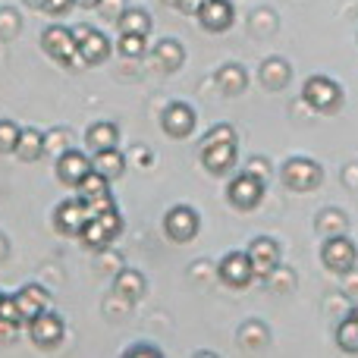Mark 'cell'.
I'll use <instances>...</instances> for the list:
<instances>
[{"mask_svg": "<svg viewBox=\"0 0 358 358\" xmlns=\"http://www.w3.org/2000/svg\"><path fill=\"white\" fill-rule=\"evenodd\" d=\"M264 179L252 176V173H236L233 179H229L227 185V201L233 204L236 210H255L261 201H264Z\"/></svg>", "mask_w": 358, "mask_h": 358, "instance_id": "277c9868", "label": "cell"}, {"mask_svg": "<svg viewBox=\"0 0 358 358\" xmlns=\"http://www.w3.org/2000/svg\"><path fill=\"white\" fill-rule=\"evenodd\" d=\"M214 82L223 94L236 98V94H242L248 88V73H245L242 63H223V66L214 73Z\"/></svg>", "mask_w": 358, "mask_h": 358, "instance_id": "e0dca14e", "label": "cell"}, {"mask_svg": "<svg viewBox=\"0 0 358 358\" xmlns=\"http://www.w3.org/2000/svg\"><path fill=\"white\" fill-rule=\"evenodd\" d=\"M321 261L330 273H346L349 267L358 264V245L349 239V233L327 236L321 245Z\"/></svg>", "mask_w": 358, "mask_h": 358, "instance_id": "5b68a950", "label": "cell"}, {"mask_svg": "<svg viewBox=\"0 0 358 358\" xmlns=\"http://www.w3.org/2000/svg\"><path fill=\"white\" fill-rule=\"evenodd\" d=\"M296 283H299L296 271H292L289 264H283V261H280V264L264 277V286L267 289H273V292H292L296 289Z\"/></svg>", "mask_w": 358, "mask_h": 358, "instance_id": "83f0119b", "label": "cell"}, {"mask_svg": "<svg viewBox=\"0 0 358 358\" xmlns=\"http://www.w3.org/2000/svg\"><path fill=\"white\" fill-rule=\"evenodd\" d=\"M217 277H220L229 289H245V286H252V280H258L248 252H227L220 258V264H217Z\"/></svg>", "mask_w": 358, "mask_h": 358, "instance_id": "ba28073f", "label": "cell"}, {"mask_svg": "<svg viewBox=\"0 0 358 358\" xmlns=\"http://www.w3.org/2000/svg\"><path fill=\"white\" fill-rule=\"evenodd\" d=\"M94 217H98L101 227L110 233V239H117V236L123 233V214L117 210V204H113V208H107V210H101V214H94Z\"/></svg>", "mask_w": 358, "mask_h": 358, "instance_id": "d590c367", "label": "cell"}, {"mask_svg": "<svg viewBox=\"0 0 358 358\" xmlns=\"http://www.w3.org/2000/svg\"><path fill=\"white\" fill-rule=\"evenodd\" d=\"M120 264H123V261H120L117 255H110V258L101 255V271H120Z\"/></svg>", "mask_w": 358, "mask_h": 358, "instance_id": "bcb514c9", "label": "cell"}, {"mask_svg": "<svg viewBox=\"0 0 358 358\" xmlns=\"http://www.w3.org/2000/svg\"><path fill=\"white\" fill-rule=\"evenodd\" d=\"M92 170V157H85L82 151H76V148H69V151H63L60 157H57V179L60 182H66V185H79V179Z\"/></svg>", "mask_w": 358, "mask_h": 358, "instance_id": "9a60e30c", "label": "cell"}, {"mask_svg": "<svg viewBox=\"0 0 358 358\" xmlns=\"http://www.w3.org/2000/svg\"><path fill=\"white\" fill-rule=\"evenodd\" d=\"M6 255H10V239H6V236H0V261H3Z\"/></svg>", "mask_w": 358, "mask_h": 358, "instance_id": "681fc988", "label": "cell"}, {"mask_svg": "<svg viewBox=\"0 0 358 358\" xmlns=\"http://www.w3.org/2000/svg\"><path fill=\"white\" fill-rule=\"evenodd\" d=\"M76 189H79V195L85 198V201H92V198H101V195H107V192H110V179L101 176L98 170L92 167L85 176L79 179V185H76Z\"/></svg>", "mask_w": 358, "mask_h": 358, "instance_id": "f1b7e54d", "label": "cell"}, {"mask_svg": "<svg viewBox=\"0 0 358 358\" xmlns=\"http://www.w3.org/2000/svg\"><path fill=\"white\" fill-rule=\"evenodd\" d=\"M167 3H173V0H167Z\"/></svg>", "mask_w": 358, "mask_h": 358, "instance_id": "db71d44e", "label": "cell"}, {"mask_svg": "<svg viewBox=\"0 0 358 358\" xmlns=\"http://www.w3.org/2000/svg\"><path fill=\"white\" fill-rule=\"evenodd\" d=\"M25 6H31V10H44V3H48V0H22Z\"/></svg>", "mask_w": 358, "mask_h": 358, "instance_id": "f907efd6", "label": "cell"}, {"mask_svg": "<svg viewBox=\"0 0 358 358\" xmlns=\"http://www.w3.org/2000/svg\"><path fill=\"white\" fill-rule=\"evenodd\" d=\"M236 19V10L229 0H204V6L198 10V22L204 31H227Z\"/></svg>", "mask_w": 358, "mask_h": 358, "instance_id": "5bb4252c", "label": "cell"}, {"mask_svg": "<svg viewBox=\"0 0 358 358\" xmlns=\"http://www.w3.org/2000/svg\"><path fill=\"white\" fill-rule=\"evenodd\" d=\"M336 346L349 355H358V327L352 317H349V311L340 317V324H336Z\"/></svg>", "mask_w": 358, "mask_h": 358, "instance_id": "f546056e", "label": "cell"}, {"mask_svg": "<svg viewBox=\"0 0 358 358\" xmlns=\"http://www.w3.org/2000/svg\"><path fill=\"white\" fill-rule=\"evenodd\" d=\"M16 330H19V324L3 321V317H0V336H16Z\"/></svg>", "mask_w": 358, "mask_h": 358, "instance_id": "c3c4849f", "label": "cell"}, {"mask_svg": "<svg viewBox=\"0 0 358 358\" xmlns=\"http://www.w3.org/2000/svg\"><path fill=\"white\" fill-rule=\"evenodd\" d=\"M280 179L289 192H315L324 182V167L305 155H292L280 167Z\"/></svg>", "mask_w": 358, "mask_h": 358, "instance_id": "6da1fadb", "label": "cell"}, {"mask_svg": "<svg viewBox=\"0 0 358 358\" xmlns=\"http://www.w3.org/2000/svg\"><path fill=\"white\" fill-rule=\"evenodd\" d=\"M349 317H352L355 327H358V305H352V308H349Z\"/></svg>", "mask_w": 358, "mask_h": 358, "instance_id": "f5cc1de1", "label": "cell"}, {"mask_svg": "<svg viewBox=\"0 0 358 358\" xmlns=\"http://www.w3.org/2000/svg\"><path fill=\"white\" fill-rule=\"evenodd\" d=\"M73 35H76V41H79V60L85 63V66H101V63L110 57L113 48L104 31L92 29V25H76Z\"/></svg>", "mask_w": 358, "mask_h": 358, "instance_id": "52a82bcc", "label": "cell"}, {"mask_svg": "<svg viewBox=\"0 0 358 358\" xmlns=\"http://www.w3.org/2000/svg\"><path fill=\"white\" fill-rule=\"evenodd\" d=\"M302 101L315 113H336L343 107V88L330 76H308L302 85Z\"/></svg>", "mask_w": 358, "mask_h": 358, "instance_id": "7a4b0ae2", "label": "cell"}, {"mask_svg": "<svg viewBox=\"0 0 358 358\" xmlns=\"http://www.w3.org/2000/svg\"><path fill=\"white\" fill-rule=\"evenodd\" d=\"M198 126V113L192 104L185 101H170L161 113V129L167 132L170 138H189Z\"/></svg>", "mask_w": 358, "mask_h": 358, "instance_id": "9c48e42d", "label": "cell"}, {"mask_svg": "<svg viewBox=\"0 0 358 358\" xmlns=\"http://www.w3.org/2000/svg\"><path fill=\"white\" fill-rule=\"evenodd\" d=\"M210 142H236V129H233L229 123H217V126H210V129L204 132L201 145H210Z\"/></svg>", "mask_w": 358, "mask_h": 358, "instance_id": "8d00e7d4", "label": "cell"}, {"mask_svg": "<svg viewBox=\"0 0 358 358\" xmlns=\"http://www.w3.org/2000/svg\"><path fill=\"white\" fill-rule=\"evenodd\" d=\"M315 233L321 236V239H327V236H340V233H349V214L340 208H324L317 210L315 217Z\"/></svg>", "mask_w": 358, "mask_h": 358, "instance_id": "44dd1931", "label": "cell"}, {"mask_svg": "<svg viewBox=\"0 0 358 358\" xmlns=\"http://www.w3.org/2000/svg\"><path fill=\"white\" fill-rule=\"evenodd\" d=\"M145 289H148V283H145L142 271H136V267H120L117 277H113V292L129 299V302H138L145 296Z\"/></svg>", "mask_w": 358, "mask_h": 358, "instance_id": "d6986e66", "label": "cell"}, {"mask_svg": "<svg viewBox=\"0 0 358 358\" xmlns=\"http://www.w3.org/2000/svg\"><path fill=\"white\" fill-rule=\"evenodd\" d=\"M92 220V210H88L85 198H66V201H60L54 208V227L60 229V233L66 236H79L82 227Z\"/></svg>", "mask_w": 358, "mask_h": 358, "instance_id": "8fae6325", "label": "cell"}, {"mask_svg": "<svg viewBox=\"0 0 358 358\" xmlns=\"http://www.w3.org/2000/svg\"><path fill=\"white\" fill-rule=\"evenodd\" d=\"M79 239H82V245L85 248H92V252H104V248H110V233H107L104 227H101V220L98 217H92V220L82 227V233H79Z\"/></svg>", "mask_w": 358, "mask_h": 358, "instance_id": "4316f807", "label": "cell"}, {"mask_svg": "<svg viewBox=\"0 0 358 358\" xmlns=\"http://www.w3.org/2000/svg\"><path fill=\"white\" fill-rule=\"evenodd\" d=\"M155 60L161 69L176 73V69L185 63V48L176 41V38H161V41L155 44Z\"/></svg>", "mask_w": 358, "mask_h": 358, "instance_id": "603a6c76", "label": "cell"}, {"mask_svg": "<svg viewBox=\"0 0 358 358\" xmlns=\"http://www.w3.org/2000/svg\"><path fill=\"white\" fill-rule=\"evenodd\" d=\"M340 182L346 185L349 192H358V161L343 164V170H340Z\"/></svg>", "mask_w": 358, "mask_h": 358, "instance_id": "ab89813d", "label": "cell"}, {"mask_svg": "<svg viewBox=\"0 0 358 358\" xmlns=\"http://www.w3.org/2000/svg\"><path fill=\"white\" fill-rule=\"evenodd\" d=\"M22 31V19L13 6H0V41H13Z\"/></svg>", "mask_w": 358, "mask_h": 358, "instance_id": "836d02e7", "label": "cell"}, {"mask_svg": "<svg viewBox=\"0 0 358 358\" xmlns=\"http://www.w3.org/2000/svg\"><path fill=\"white\" fill-rule=\"evenodd\" d=\"M132 157L138 161V167H151V164H155V155H151L148 148H142V145H136V148H132Z\"/></svg>", "mask_w": 358, "mask_h": 358, "instance_id": "f6af8a7d", "label": "cell"}, {"mask_svg": "<svg viewBox=\"0 0 358 358\" xmlns=\"http://www.w3.org/2000/svg\"><path fill=\"white\" fill-rule=\"evenodd\" d=\"M19 126L13 120H0V155H13L16 151V142H19Z\"/></svg>", "mask_w": 358, "mask_h": 358, "instance_id": "e575fe53", "label": "cell"}, {"mask_svg": "<svg viewBox=\"0 0 358 358\" xmlns=\"http://www.w3.org/2000/svg\"><path fill=\"white\" fill-rule=\"evenodd\" d=\"M92 167L113 182V179H120L126 173V157H123V151L120 148H104V151H94Z\"/></svg>", "mask_w": 358, "mask_h": 358, "instance_id": "7402d4cb", "label": "cell"}, {"mask_svg": "<svg viewBox=\"0 0 358 358\" xmlns=\"http://www.w3.org/2000/svg\"><path fill=\"white\" fill-rule=\"evenodd\" d=\"M248 25H252V31H255L258 38H267V35H273V31L280 29V19H277V13H273V10L261 6V10H255V13H252Z\"/></svg>", "mask_w": 358, "mask_h": 358, "instance_id": "4dcf8cb0", "label": "cell"}, {"mask_svg": "<svg viewBox=\"0 0 358 358\" xmlns=\"http://www.w3.org/2000/svg\"><path fill=\"white\" fill-rule=\"evenodd\" d=\"M94 10H101V16L104 19H117L120 13L126 10V0H98V6Z\"/></svg>", "mask_w": 358, "mask_h": 358, "instance_id": "60d3db41", "label": "cell"}, {"mask_svg": "<svg viewBox=\"0 0 358 358\" xmlns=\"http://www.w3.org/2000/svg\"><path fill=\"white\" fill-rule=\"evenodd\" d=\"M73 148V138H69V129H50L44 132V155L60 157L63 151Z\"/></svg>", "mask_w": 358, "mask_h": 358, "instance_id": "d6a6232c", "label": "cell"}, {"mask_svg": "<svg viewBox=\"0 0 358 358\" xmlns=\"http://www.w3.org/2000/svg\"><path fill=\"white\" fill-rule=\"evenodd\" d=\"M236 157H239V148L236 142H210L201 145V164L210 176H223L236 167Z\"/></svg>", "mask_w": 358, "mask_h": 358, "instance_id": "4fadbf2b", "label": "cell"}, {"mask_svg": "<svg viewBox=\"0 0 358 358\" xmlns=\"http://www.w3.org/2000/svg\"><path fill=\"white\" fill-rule=\"evenodd\" d=\"M248 258H252L255 277L264 280L267 273H271L273 267L280 264V258H283V248H280V242L271 239V236H255L252 245H248Z\"/></svg>", "mask_w": 358, "mask_h": 358, "instance_id": "7c38bea8", "label": "cell"}, {"mask_svg": "<svg viewBox=\"0 0 358 358\" xmlns=\"http://www.w3.org/2000/svg\"><path fill=\"white\" fill-rule=\"evenodd\" d=\"M0 317L13 324H22V311H19L16 296H0Z\"/></svg>", "mask_w": 358, "mask_h": 358, "instance_id": "74e56055", "label": "cell"}, {"mask_svg": "<svg viewBox=\"0 0 358 358\" xmlns=\"http://www.w3.org/2000/svg\"><path fill=\"white\" fill-rule=\"evenodd\" d=\"M258 79L267 92H283L292 79V66L283 60V57H267L258 69Z\"/></svg>", "mask_w": 358, "mask_h": 358, "instance_id": "2e32d148", "label": "cell"}, {"mask_svg": "<svg viewBox=\"0 0 358 358\" xmlns=\"http://www.w3.org/2000/svg\"><path fill=\"white\" fill-rule=\"evenodd\" d=\"M117 25H120V35H123V31H132V35H148L151 31V13L142 10V6H126V10L117 16Z\"/></svg>", "mask_w": 358, "mask_h": 358, "instance_id": "d4e9b609", "label": "cell"}, {"mask_svg": "<svg viewBox=\"0 0 358 358\" xmlns=\"http://www.w3.org/2000/svg\"><path fill=\"white\" fill-rule=\"evenodd\" d=\"M13 155H19L22 161H38V157L44 155V132L22 129L19 132V142H16V151H13Z\"/></svg>", "mask_w": 358, "mask_h": 358, "instance_id": "484cf974", "label": "cell"}, {"mask_svg": "<svg viewBox=\"0 0 358 358\" xmlns=\"http://www.w3.org/2000/svg\"><path fill=\"white\" fill-rule=\"evenodd\" d=\"M117 50L123 57H129V60H138V57H145V50H148V35H132V31H123L117 41Z\"/></svg>", "mask_w": 358, "mask_h": 358, "instance_id": "1f68e13d", "label": "cell"}, {"mask_svg": "<svg viewBox=\"0 0 358 358\" xmlns=\"http://www.w3.org/2000/svg\"><path fill=\"white\" fill-rule=\"evenodd\" d=\"M0 296H3V292H0Z\"/></svg>", "mask_w": 358, "mask_h": 358, "instance_id": "11a10c76", "label": "cell"}, {"mask_svg": "<svg viewBox=\"0 0 358 358\" xmlns=\"http://www.w3.org/2000/svg\"><path fill=\"white\" fill-rule=\"evenodd\" d=\"M173 6L185 16H198V10L204 6V0H173Z\"/></svg>", "mask_w": 358, "mask_h": 358, "instance_id": "ee69618b", "label": "cell"}, {"mask_svg": "<svg viewBox=\"0 0 358 358\" xmlns=\"http://www.w3.org/2000/svg\"><path fill=\"white\" fill-rule=\"evenodd\" d=\"M76 3H79L82 10H94V6H98V0H76Z\"/></svg>", "mask_w": 358, "mask_h": 358, "instance_id": "816d5d0a", "label": "cell"}, {"mask_svg": "<svg viewBox=\"0 0 358 358\" xmlns=\"http://www.w3.org/2000/svg\"><path fill=\"white\" fill-rule=\"evenodd\" d=\"M41 48L44 54L50 57V60H57L60 66H82L79 60V41H76L73 29H66V25H48V29L41 31Z\"/></svg>", "mask_w": 358, "mask_h": 358, "instance_id": "3957f363", "label": "cell"}, {"mask_svg": "<svg viewBox=\"0 0 358 358\" xmlns=\"http://www.w3.org/2000/svg\"><path fill=\"white\" fill-rule=\"evenodd\" d=\"M126 355H161V349H155V346H132V349H126Z\"/></svg>", "mask_w": 358, "mask_h": 358, "instance_id": "7dc6e473", "label": "cell"}, {"mask_svg": "<svg viewBox=\"0 0 358 358\" xmlns=\"http://www.w3.org/2000/svg\"><path fill=\"white\" fill-rule=\"evenodd\" d=\"M85 145L92 151H104V148H117L120 145V129L117 123H107V120H101V123H92L85 132Z\"/></svg>", "mask_w": 358, "mask_h": 358, "instance_id": "cb8c5ba5", "label": "cell"}, {"mask_svg": "<svg viewBox=\"0 0 358 358\" xmlns=\"http://www.w3.org/2000/svg\"><path fill=\"white\" fill-rule=\"evenodd\" d=\"M63 334H66V327H63V317L57 315V311H50V308H44L41 315H35L29 321V340L35 343V346H41V349L60 346Z\"/></svg>", "mask_w": 358, "mask_h": 358, "instance_id": "30bf717a", "label": "cell"}, {"mask_svg": "<svg viewBox=\"0 0 358 358\" xmlns=\"http://www.w3.org/2000/svg\"><path fill=\"white\" fill-rule=\"evenodd\" d=\"M16 302H19V311H22V321H31L35 315H41L44 308H50V296L44 286L38 283H29L16 292Z\"/></svg>", "mask_w": 358, "mask_h": 358, "instance_id": "ac0fdd59", "label": "cell"}, {"mask_svg": "<svg viewBox=\"0 0 358 358\" xmlns=\"http://www.w3.org/2000/svg\"><path fill=\"white\" fill-rule=\"evenodd\" d=\"M245 173H252V176H258V179H271V161L267 157H261V155H255V157H248V164H245Z\"/></svg>", "mask_w": 358, "mask_h": 358, "instance_id": "f35d334b", "label": "cell"}, {"mask_svg": "<svg viewBox=\"0 0 358 358\" xmlns=\"http://www.w3.org/2000/svg\"><path fill=\"white\" fill-rule=\"evenodd\" d=\"M73 6H76V0H48V3H44V13H50V16H66Z\"/></svg>", "mask_w": 358, "mask_h": 358, "instance_id": "7bdbcfd3", "label": "cell"}, {"mask_svg": "<svg viewBox=\"0 0 358 358\" xmlns=\"http://www.w3.org/2000/svg\"><path fill=\"white\" fill-rule=\"evenodd\" d=\"M198 227H201V217H198L195 208L189 204H173V208L164 214V233H167L170 242H192L198 236Z\"/></svg>", "mask_w": 358, "mask_h": 358, "instance_id": "8992f818", "label": "cell"}, {"mask_svg": "<svg viewBox=\"0 0 358 358\" xmlns=\"http://www.w3.org/2000/svg\"><path fill=\"white\" fill-rule=\"evenodd\" d=\"M343 277V292H346L349 299H358V264L349 267L346 273H340Z\"/></svg>", "mask_w": 358, "mask_h": 358, "instance_id": "b9f144b4", "label": "cell"}, {"mask_svg": "<svg viewBox=\"0 0 358 358\" xmlns=\"http://www.w3.org/2000/svg\"><path fill=\"white\" fill-rule=\"evenodd\" d=\"M236 336H239V346L245 349V352H261V349L271 346V327H267L264 321H258V317L242 324Z\"/></svg>", "mask_w": 358, "mask_h": 358, "instance_id": "ffe728a7", "label": "cell"}]
</instances>
